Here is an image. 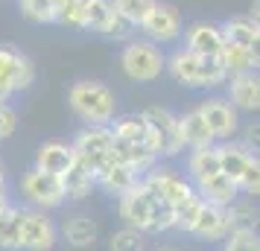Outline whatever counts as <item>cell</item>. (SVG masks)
I'll return each instance as SVG.
<instances>
[{
	"mask_svg": "<svg viewBox=\"0 0 260 251\" xmlns=\"http://www.w3.org/2000/svg\"><path fill=\"white\" fill-rule=\"evenodd\" d=\"M114 210H117L120 225H129V228H135V231L146 234V237L173 234L176 225H178L176 210L167 207L143 181H138L126 196H120L117 202H114Z\"/></svg>",
	"mask_w": 260,
	"mask_h": 251,
	"instance_id": "1",
	"label": "cell"
},
{
	"mask_svg": "<svg viewBox=\"0 0 260 251\" xmlns=\"http://www.w3.org/2000/svg\"><path fill=\"white\" fill-rule=\"evenodd\" d=\"M167 76H170L178 88H184V91H199V94H216V91H222L225 82L231 79L219 59L199 56V53L187 50L184 44H178V47L170 50Z\"/></svg>",
	"mask_w": 260,
	"mask_h": 251,
	"instance_id": "2",
	"label": "cell"
},
{
	"mask_svg": "<svg viewBox=\"0 0 260 251\" xmlns=\"http://www.w3.org/2000/svg\"><path fill=\"white\" fill-rule=\"evenodd\" d=\"M68 108L82 126H111L120 114L117 94L100 79H76L68 88Z\"/></svg>",
	"mask_w": 260,
	"mask_h": 251,
	"instance_id": "3",
	"label": "cell"
},
{
	"mask_svg": "<svg viewBox=\"0 0 260 251\" xmlns=\"http://www.w3.org/2000/svg\"><path fill=\"white\" fill-rule=\"evenodd\" d=\"M167 59H170L167 47H161V44H155V41L143 35H135L132 41H126L120 47L117 64H120V73L129 82L152 85L167 73Z\"/></svg>",
	"mask_w": 260,
	"mask_h": 251,
	"instance_id": "4",
	"label": "cell"
},
{
	"mask_svg": "<svg viewBox=\"0 0 260 251\" xmlns=\"http://www.w3.org/2000/svg\"><path fill=\"white\" fill-rule=\"evenodd\" d=\"M178 225L176 234H184L190 239H202V242H219L222 245L228 234H231V219H228V207H219V204H211L199 199L190 207L178 210L176 213Z\"/></svg>",
	"mask_w": 260,
	"mask_h": 251,
	"instance_id": "5",
	"label": "cell"
},
{
	"mask_svg": "<svg viewBox=\"0 0 260 251\" xmlns=\"http://www.w3.org/2000/svg\"><path fill=\"white\" fill-rule=\"evenodd\" d=\"M143 184H146L167 207H173L176 213L202 199L199 193H196V187H193V181L187 178V172L170 167V164H158L152 172H146V175H143Z\"/></svg>",
	"mask_w": 260,
	"mask_h": 251,
	"instance_id": "6",
	"label": "cell"
},
{
	"mask_svg": "<svg viewBox=\"0 0 260 251\" xmlns=\"http://www.w3.org/2000/svg\"><path fill=\"white\" fill-rule=\"evenodd\" d=\"M18 190H21V199H24L26 207H38V210H47V213H56L68 204V190H64L61 175L44 172L36 164L21 175Z\"/></svg>",
	"mask_w": 260,
	"mask_h": 251,
	"instance_id": "7",
	"label": "cell"
},
{
	"mask_svg": "<svg viewBox=\"0 0 260 251\" xmlns=\"http://www.w3.org/2000/svg\"><path fill=\"white\" fill-rule=\"evenodd\" d=\"M146 120L152 126V152L161 161H176V158L187 155V146L181 140V126H178V114L173 108L164 105H152L146 108Z\"/></svg>",
	"mask_w": 260,
	"mask_h": 251,
	"instance_id": "8",
	"label": "cell"
},
{
	"mask_svg": "<svg viewBox=\"0 0 260 251\" xmlns=\"http://www.w3.org/2000/svg\"><path fill=\"white\" fill-rule=\"evenodd\" d=\"M202 117L208 120L216 144H231V140H240V132H243V114L231 105V99L225 94H205L199 99Z\"/></svg>",
	"mask_w": 260,
	"mask_h": 251,
	"instance_id": "9",
	"label": "cell"
},
{
	"mask_svg": "<svg viewBox=\"0 0 260 251\" xmlns=\"http://www.w3.org/2000/svg\"><path fill=\"white\" fill-rule=\"evenodd\" d=\"M61 242L59 219L38 207H21V251H53Z\"/></svg>",
	"mask_w": 260,
	"mask_h": 251,
	"instance_id": "10",
	"label": "cell"
},
{
	"mask_svg": "<svg viewBox=\"0 0 260 251\" xmlns=\"http://www.w3.org/2000/svg\"><path fill=\"white\" fill-rule=\"evenodd\" d=\"M184 29H187V24H184L181 9H176L173 3L158 0L155 9L141 24V35L155 41V44H161V47H178L184 41Z\"/></svg>",
	"mask_w": 260,
	"mask_h": 251,
	"instance_id": "11",
	"label": "cell"
},
{
	"mask_svg": "<svg viewBox=\"0 0 260 251\" xmlns=\"http://www.w3.org/2000/svg\"><path fill=\"white\" fill-rule=\"evenodd\" d=\"M76 158L94 169V175L106 167L108 161H114V132L111 126H82L71 137Z\"/></svg>",
	"mask_w": 260,
	"mask_h": 251,
	"instance_id": "12",
	"label": "cell"
},
{
	"mask_svg": "<svg viewBox=\"0 0 260 251\" xmlns=\"http://www.w3.org/2000/svg\"><path fill=\"white\" fill-rule=\"evenodd\" d=\"M187 50L199 53V56H211V59H219L222 56L225 44V29L222 24L216 21H208V18H199V21H190L187 29H184V41H181Z\"/></svg>",
	"mask_w": 260,
	"mask_h": 251,
	"instance_id": "13",
	"label": "cell"
},
{
	"mask_svg": "<svg viewBox=\"0 0 260 251\" xmlns=\"http://www.w3.org/2000/svg\"><path fill=\"white\" fill-rule=\"evenodd\" d=\"M222 94L243 117H260V70L237 73L225 82Z\"/></svg>",
	"mask_w": 260,
	"mask_h": 251,
	"instance_id": "14",
	"label": "cell"
},
{
	"mask_svg": "<svg viewBox=\"0 0 260 251\" xmlns=\"http://www.w3.org/2000/svg\"><path fill=\"white\" fill-rule=\"evenodd\" d=\"M59 234L68 248H94L96 239H100V222L91 213L73 210V213L59 219Z\"/></svg>",
	"mask_w": 260,
	"mask_h": 251,
	"instance_id": "15",
	"label": "cell"
},
{
	"mask_svg": "<svg viewBox=\"0 0 260 251\" xmlns=\"http://www.w3.org/2000/svg\"><path fill=\"white\" fill-rule=\"evenodd\" d=\"M0 76L12 79L15 91L24 94L36 82V64L21 47L15 44H0Z\"/></svg>",
	"mask_w": 260,
	"mask_h": 251,
	"instance_id": "16",
	"label": "cell"
},
{
	"mask_svg": "<svg viewBox=\"0 0 260 251\" xmlns=\"http://www.w3.org/2000/svg\"><path fill=\"white\" fill-rule=\"evenodd\" d=\"M32 164H36L38 169H44V172L64 175V172L76 164V149H73L71 140H59V137H53V140H44V144L36 149Z\"/></svg>",
	"mask_w": 260,
	"mask_h": 251,
	"instance_id": "17",
	"label": "cell"
},
{
	"mask_svg": "<svg viewBox=\"0 0 260 251\" xmlns=\"http://www.w3.org/2000/svg\"><path fill=\"white\" fill-rule=\"evenodd\" d=\"M138 181H143L138 172L132 167H126V164H120L117 158L114 161H108L106 167L96 172V184H100V193H106L108 199H114L117 202L120 196H126V193L138 184Z\"/></svg>",
	"mask_w": 260,
	"mask_h": 251,
	"instance_id": "18",
	"label": "cell"
},
{
	"mask_svg": "<svg viewBox=\"0 0 260 251\" xmlns=\"http://www.w3.org/2000/svg\"><path fill=\"white\" fill-rule=\"evenodd\" d=\"M184 172L193 181V187H199L202 181L213 178L222 172V161H219V146H205V149H187L184 155Z\"/></svg>",
	"mask_w": 260,
	"mask_h": 251,
	"instance_id": "19",
	"label": "cell"
},
{
	"mask_svg": "<svg viewBox=\"0 0 260 251\" xmlns=\"http://www.w3.org/2000/svg\"><path fill=\"white\" fill-rule=\"evenodd\" d=\"M111 132H114V140H126V144H143L149 146L152 140V126L146 120V111H126V114H117L114 123H111ZM152 149V146H149Z\"/></svg>",
	"mask_w": 260,
	"mask_h": 251,
	"instance_id": "20",
	"label": "cell"
},
{
	"mask_svg": "<svg viewBox=\"0 0 260 251\" xmlns=\"http://www.w3.org/2000/svg\"><path fill=\"white\" fill-rule=\"evenodd\" d=\"M61 181H64V190H68V202H73V204L88 202V199L100 190L94 169L88 167V164H82L79 158H76V164L61 175Z\"/></svg>",
	"mask_w": 260,
	"mask_h": 251,
	"instance_id": "21",
	"label": "cell"
},
{
	"mask_svg": "<svg viewBox=\"0 0 260 251\" xmlns=\"http://www.w3.org/2000/svg\"><path fill=\"white\" fill-rule=\"evenodd\" d=\"M178 126H181V140L187 149H205V146H219L213 137L208 120L202 117L199 108H190L184 114H178Z\"/></svg>",
	"mask_w": 260,
	"mask_h": 251,
	"instance_id": "22",
	"label": "cell"
},
{
	"mask_svg": "<svg viewBox=\"0 0 260 251\" xmlns=\"http://www.w3.org/2000/svg\"><path fill=\"white\" fill-rule=\"evenodd\" d=\"M114 158H117L120 164H126L132 167L138 175H146V172H152L158 164H161V158L155 155L149 146L143 144H126V140H114Z\"/></svg>",
	"mask_w": 260,
	"mask_h": 251,
	"instance_id": "23",
	"label": "cell"
},
{
	"mask_svg": "<svg viewBox=\"0 0 260 251\" xmlns=\"http://www.w3.org/2000/svg\"><path fill=\"white\" fill-rule=\"evenodd\" d=\"M251 158L254 152L248 149L243 140H231V144H219V161H222V172L228 178L234 181L237 187H240V181L246 175L248 164H251Z\"/></svg>",
	"mask_w": 260,
	"mask_h": 251,
	"instance_id": "24",
	"label": "cell"
},
{
	"mask_svg": "<svg viewBox=\"0 0 260 251\" xmlns=\"http://www.w3.org/2000/svg\"><path fill=\"white\" fill-rule=\"evenodd\" d=\"M196 193H199L205 202L219 204V207H231V204L243 196L240 187H237L225 172H219V175H213V178H208V181H202L199 187H196Z\"/></svg>",
	"mask_w": 260,
	"mask_h": 251,
	"instance_id": "25",
	"label": "cell"
},
{
	"mask_svg": "<svg viewBox=\"0 0 260 251\" xmlns=\"http://www.w3.org/2000/svg\"><path fill=\"white\" fill-rule=\"evenodd\" d=\"M0 251H21V204L0 210Z\"/></svg>",
	"mask_w": 260,
	"mask_h": 251,
	"instance_id": "26",
	"label": "cell"
},
{
	"mask_svg": "<svg viewBox=\"0 0 260 251\" xmlns=\"http://www.w3.org/2000/svg\"><path fill=\"white\" fill-rule=\"evenodd\" d=\"M56 9H59L56 0H18L21 18L26 24H36V26L56 24Z\"/></svg>",
	"mask_w": 260,
	"mask_h": 251,
	"instance_id": "27",
	"label": "cell"
},
{
	"mask_svg": "<svg viewBox=\"0 0 260 251\" xmlns=\"http://www.w3.org/2000/svg\"><path fill=\"white\" fill-rule=\"evenodd\" d=\"M228 219H231V231L240 228H257L260 225V204L251 196H240L231 207H228Z\"/></svg>",
	"mask_w": 260,
	"mask_h": 251,
	"instance_id": "28",
	"label": "cell"
},
{
	"mask_svg": "<svg viewBox=\"0 0 260 251\" xmlns=\"http://www.w3.org/2000/svg\"><path fill=\"white\" fill-rule=\"evenodd\" d=\"M56 24L64 29H73V32H88V6L79 0H59Z\"/></svg>",
	"mask_w": 260,
	"mask_h": 251,
	"instance_id": "29",
	"label": "cell"
},
{
	"mask_svg": "<svg viewBox=\"0 0 260 251\" xmlns=\"http://www.w3.org/2000/svg\"><path fill=\"white\" fill-rule=\"evenodd\" d=\"M96 35H100V38H108V41H120V44H126V41H132L135 35H141V29L132 24V21H129L123 12L111 9V15L106 18V24H103V29H100Z\"/></svg>",
	"mask_w": 260,
	"mask_h": 251,
	"instance_id": "30",
	"label": "cell"
},
{
	"mask_svg": "<svg viewBox=\"0 0 260 251\" xmlns=\"http://www.w3.org/2000/svg\"><path fill=\"white\" fill-rule=\"evenodd\" d=\"M108 251H146V234L129 225H120L108 234Z\"/></svg>",
	"mask_w": 260,
	"mask_h": 251,
	"instance_id": "31",
	"label": "cell"
},
{
	"mask_svg": "<svg viewBox=\"0 0 260 251\" xmlns=\"http://www.w3.org/2000/svg\"><path fill=\"white\" fill-rule=\"evenodd\" d=\"M219 61H222L225 70H228V76H237V73L254 70L248 50H246V47H240V44H234V41H228V44H225V50H222V56H219Z\"/></svg>",
	"mask_w": 260,
	"mask_h": 251,
	"instance_id": "32",
	"label": "cell"
},
{
	"mask_svg": "<svg viewBox=\"0 0 260 251\" xmlns=\"http://www.w3.org/2000/svg\"><path fill=\"white\" fill-rule=\"evenodd\" d=\"M222 251H260V231L257 228H240L231 231L222 242Z\"/></svg>",
	"mask_w": 260,
	"mask_h": 251,
	"instance_id": "33",
	"label": "cell"
},
{
	"mask_svg": "<svg viewBox=\"0 0 260 251\" xmlns=\"http://www.w3.org/2000/svg\"><path fill=\"white\" fill-rule=\"evenodd\" d=\"M111 3H114V9H117V12H123L132 24L141 29V24L146 21V15L155 9V3H158V0H111Z\"/></svg>",
	"mask_w": 260,
	"mask_h": 251,
	"instance_id": "34",
	"label": "cell"
},
{
	"mask_svg": "<svg viewBox=\"0 0 260 251\" xmlns=\"http://www.w3.org/2000/svg\"><path fill=\"white\" fill-rule=\"evenodd\" d=\"M240 193H243V196H251V199H260V155L251 158L246 175L240 181Z\"/></svg>",
	"mask_w": 260,
	"mask_h": 251,
	"instance_id": "35",
	"label": "cell"
},
{
	"mask_svg": "<svg viewBox=\"0 0 260 251\" xmlns=\"http://www.w3.org/2000/svg\"><path fill=\"white\" fill-rule=\"evenodd\" d=\"M111 9H114L111 0H94L88 6V32H100L103 24H106V18L111 15Z\"/></svg>",
	"mask_w": 260,
	"mask_h": 251,
	"instance_id": "36",
	"label": "cell"
},
{
	"mask_svg": "<svg viewBox=\"0 0 260 251\" xmlns=\"http://www.w3.org/2000/svg\"><path fill=\"white\" fill-rule=\"evenodd\" d=\"M18 132V111L9 102H0V140H9Z\"/></svg>",
	"mask_w": 260,
	"mask_h": 251,
	"instance_id": "37",
	"label": "cell"
},
{
	"mask_svg": "<svg viewBox=\"0 0 260 251\" xmlns=\"http://www.w3.org/2000/svg\"><path fill=\"white\" fill-rule=\"evenodd\" d=\"M240 140H243V144H246L254 155H260V117H251L248 123H243Z\"/></svg>",
	"mask_w": 260,
	"mask_h": 251,
	"instance_id": "38",
	"label": "cell"
},
{
	"mask_svg": "<svg viewBox=\"0 0 260 251\" xmlns=\"http://www.w3.org/2000/svg\"><path fill=\"white\" fill-rule=\"evenodd\" d=\"M12 96H18V91H15L12 79H6V76H0V102H9Z\"/></svg>",
	"mask_w": 260,
	"mask_h": 251,
	"instance_id": "39",
	"label": "cell"
},
{
	"mask_svg": "<svg viewBox=\"0 0 260 251\" xmlns=\"http://www.w3.org/2000/svg\"><path fill=\"white\" fill-rule=\"evenodd\" d=\"M248 56H251V64H254V70H260V35L251 41V47H248Z\"/></svg>",
	"mask_w": 260,
	"mask_h": 251,
	"instance_id": "40",
	"label": "cell"
},
{
	"mask_svg": "<svg viewBox=\"0 0 260 251\" xmlns=\"http://www.w3.org/2000/svg\"><path fill=\"white\" fill-rule=\"evenodd\" d=\"M248 15H251V18L260 24V0H251V9H248Z\"/></svg>",
	"mask_w": 260,
	"mask_h": 251,
	"instance_id": "41",
	"label": "cell"
},
{
	"mask_svg": "<svg viewBox=\"0 0 260 251\" xmlns=\"http://www.w3.org/2000/svg\"><path fill=\"white\" fill-rule=\"evenodd\" d=\"M152 251H184V248H178V245H170V242H158Z\"/></svg>",
	"mask_w": 260,
	"mask_h": 251,
	"instance_id": "42",
	"label": "cell"
},
{
	"mask_svg": "<svg viewBox=\"0 0 260 251\" xmlns=\"http://www.w3.org/2000/svg\"><path fill=\"white\" fill-rule=\"evenodd\" d=\"M0 190H6V169H3V164H0Z\"/></svg>",
	"mask_w": 260,
	"mask_h": 251,
	"instance_id": "43",
	"label": "cell"
},
{
	"mask_svg": "<svg viewBox=\"0 0 260 251\" xmlns=\"http://www.w3.org/2000/svg\"><path fill=\"white\" fill-rule=\"evenodd\" d=\"M79 3H85V6H91V3H94V0H79Z\"/></svg>",
	"mask_w": 260,
	"mask_h": 251,
	"instance_id": "44",
	"label": "cell"
},
{
	"mask_svg": "<svg viewBox=\"0 0 260 251\" xmlns=\"http://www.w3.org/2000/svg\"><path fill=\"white\" fill-rule=\"evenodd\" d=\"M56 3H59V0H56Z\"/></svg>",
	"mask_w": 260,
	"mask_h": 251,
	"instance_id": "45",
	"label": "cell"
},
{
	"mask_svg": "<svg viewBox=\"0 0 260 251\" xmlns=\"http://www.w3.org/2000/svg\"><path fill=\"white\" fill-rule=\"evenodd\" d=\"M184 251H187V248H184Z\"/></svg>",
	"mask_w": 260,
	"mask_h": 251,
	"instance_id": "46",
	"label": "cell"
}]
</instances>
